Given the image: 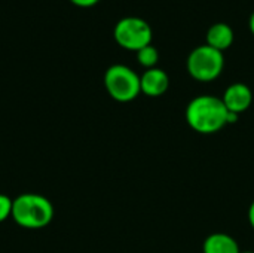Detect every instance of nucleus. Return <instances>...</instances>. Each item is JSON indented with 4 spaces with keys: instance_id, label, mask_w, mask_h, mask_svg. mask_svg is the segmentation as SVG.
I'll return each mask as SVG.
<instances>
[{
    "instance_id": "1",
    "label": "nucleus",
    "mask_w": 254,
    "mask_h": 253,
    "mask_svg": "<svg viewBox=\"0 0 254 253\" xmlns=\"http://www.w3.org/2000/svg\"><path fill=\"white\" fill-rule=\"evenodd\" d=\"M228 109L216 95H198L186 107V121L192 130L201 134H213L228 122Z\"/></svg>"
},
{
    "instance_id": "2",
    "label": "nucleus",
    "mask_w": 254,
    "mask_h": 253,
    "mask_svg": "<svg viewBox=\"0 0 254 253\" xmlns=\"http://www.w3.org/2000/svg\"><path fill=\"white\" fill-rule=\"evenodd\" d=\"M10 218L21 228L40 230L51 224L54 218V206L40 194H21L13 198Z\"/></svg>"
},
{
    "instance_id": "3",
    "label": "nucleus",
    "mask_w": 254,
    "mask_h": 253,
    "mask_svg": "<svg viewBox=\"0 0 254 253\" xmlns=\"http://www.w3.org/2000/svg\"><path fill=\"white\" fill-rule=\"evenodd\" d=\"M104 85L110 97L121 103L132 101L141 92L140 76L125 64H112L104 73Z\"/></svg>"
},
{
    "instance_id": "4",
    "label": "nucleus",
    "mask_w": 254,
    "mask_h": 253,
    "mask_svg": "<svg viewBox=\"0 0 254 253\" xmlns=\"http://www.w3.org/2000/svg\"><path fill=\"white\" fill-rule=\"evenodd\" d=\"M225 66L223 52L208 43L199 45L188 57V70L198 81L216 79Z\"/></svg>"
},
{
    "instance_id": "5",
    "label": "nucleus",
    "mask_w": 254,
    "mask_h": 253,
    "mask_svg": "<svg viewBox=\"0 0 254 253\" xmlns=\"http://www.w3.org/2000/svg\"><path fill=\"white\" fill-rule=\"evenodd\" d=\"M115 37L118 43L128 49H140L150 43L152 27L140 16H124L115 25Z\"/></svg>"
},
{
    "instance_id": "6",
    "label": "nucleus",
    "mask_w": 254,
    "mask_h": 253,
    "mask_svg": "<svg viewBox=\"0 0 254 253\" xmlns=\"http://www.w3.org/2000/svg\"><path fill=\"white\" fill-rule=\"evenodd\" d=\"M222 100L229 112L240 115L250 107V104L253 101V94H252V89L249 88V85H246L243 82H235L226 88Z\"/></svg>"
},
{
    "instance_id": "7",
    "label": "nucleus",
    "mask_w": 254,
    "mask_h": 253,
    "mask_svg": "<svg viewBox=\"0 0 254 253\" xmlns=\"http://www.w3.org/2000/svg\"><path fill=\"white\" fill-rule=\"evenodd\" d=\"M141 92L149 97H159L162 95L170 85V78L165 70L159 67H150L140 76Z\"/></svg>"
},
{
    "instance_id": "8",
    "label": "nucleus",
    "mask_w": 254,
    "mask_h": 253,
    "mask_svg": "<svg viewBox=\"0 0 254 253\" xmlns=\"http://www.w3.org/2000/svg\"><path fill=\"white\" fill-rule=\"evenodd\" d=\"M204 253H241L237 240L225 233H216L205 239Z\"/></svg>"
},
{
    "instance_id": "9",
    "label": "nucleus",
    "mask_w": 254,
    "mask_h": 253,
    "mask_svg": "<svg viewBox=\"0 0 254 253\" xmlns=\"http://www.w3.org/2000/svg\"><path fill=\"white\" fill-rule=\"evenodd\" d=\"M232 40H234V30L225 21L214 22L207 31V43L220 51L228 48L232 43Z\"/></svg>"
},
{
    "instance_id": "10",
    "label": "nucleus",
    "mask_w": 254,
    "mask_h": 253,
    "mask_svg": "<svg viewBox=\"0 0 254 253\" xmlns=\"http://www.w3.org/2000/svg\"><path fill=\"white\" fill-rule=\"evenodd\" d=\"M137 58H138V61L143 66L150 69V67H153L158 63V58H159L158 48L153 46L152 43H149V45H146V46H143V48H140L137 51Z\"/></svg>"
},
{
    "instance_id": "11",
    "label": "nucleus",
    "mask_w": 254,
    "mask_h": 253,
    "mask_svg": "<svg viewBox=\"0 0 254 253\" xmlns=\"http://www.w3.org/2000/svg\"><path fill=\"white\" fill-rule=\"evenodd\" d=\"M12 203L13 200L6 194H0V222H4L9 216H12Z\"/></svg>"
},
{
    "instance_id": "12",
    "label": "nucleus",
    "mask_w": 254,
    "mask_h": 253,
    "mask_svg": "<svg viewBox=\"0 0 254 253\" xmlns=\"http://www.w3.org/2000/svg\"><path fill=\"white\" fill-rule=\"evenodd\" d=\"M238 118H240L238 113H234V112H229V110H228V118H226V122H228V124H235V122L238 121Z\"/></svg>"
},
{
    "instance_id": "13",
    "label": "nucleus",
    "mask_w": 254,
    "mask_h": 253,
    "mask_svg": "<svg viewBox=\"0 0 254 253\" xmlns=\"http://www.w3.org/2000/svg\"><path fill=\"white\" fill-rule=\"evenodd\" d=\"M249 221H250V225H252V228L254 230V201L252 203L250 209H249Z\"/></svg>"
},
{
    "instance_id": "14",
    "label": "nucleus",
    "mask_w": 254,
    "mask_h": 253,
    "mask_svg": "<svg viewBox=\"0 0 254 253\" xmlns=\"http://www.w3.org/2000/svg\"><path fill=\"white\" fill-rule=\"evenodd\" d=\"M74 3H77V4H82V6H88V4H92V3H95L97 0H73Z\"/></svg>"
},
{
    "instance_id": "15",
    "label": "nucleus",
    "mask_w": 254,
    "mask_h": 253,
    "mask_svg": "<svg viewBox=\"0 0 254 253\" xmlns=\"http://www.w3.org/2000/svg\"><path fill=\"white\" fill-rule=\"evenodd\" d=\"M250 28H252V31L254 33V10L253 13H252V16H250Z\"/></svg>"
},
{
    "instance_id": "16",
    "label": "nucleus",
    "mask_w": 254,
    "mask_h": 253,
    "mask_svg": "<svg viewBox=\"0 0 254 253\" xmlns=\"http://www.w3.org/2000/svg\"><path fill=\"white\" fill-rule=\"evenodd\" d=\"M241 253H254V252H250V251H247V252H241Z\"/></svg>"
}]
</instances>
